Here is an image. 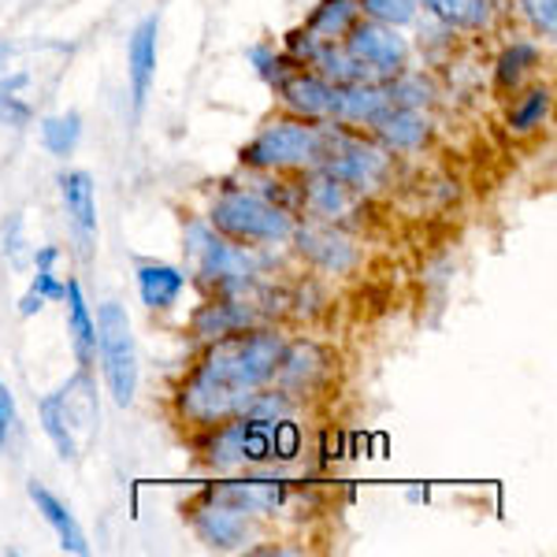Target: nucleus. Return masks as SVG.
Masks as SVG:
<instances>
[{
  "mask_svg": "<svg viewBox=\"0 0 557 557\" xmlns=\"http://www.w3.org/2000/svg\"><path fill=\"white\" fill-rule=\"evenodd\" d=\"M194 532L205 546H215V550H235V546L246 543V535H249V513L209 494V506L194 509Z\"/></svg>",
  "mask_w": 557,
  "mask_h": 557,
  "instance_id": "9",
  "label": "nucleus"
},
{
  "mask_svg": "<svg viewBox=\"0 0 557 557\" xmlns=\"http://www.w3.org/2000/svg\"><path fill=\"white\" fill-rule=\"evenodd\" d=\"M60 197H64V209L75 235L89 242L97 235V197L89 172H60Z\"/></svg>",
  "mask_w": 557,
  "mask_h": 557,
  "instance_id": "15",
  "label": "nucleus"
},
{
  "mask_svg": "<svg viewBox=\"0 0 557 557\" xmlns=\"http://www.w3.org/2000/svg\"><path fill=\"white\" fill-rule=\"evenodd\" d=\"M249 323H253L249 309H242L235 301H220V305L212 301L194 312V335L215 343V338H227V335H235V331H246Z\"/></svg>",
  "mask_w": 557,
  "mask_h": 557,
  "instance_id": "21",
  "label": "nucleus"
},
{
  "mask_svg": "<svg viewBox=\"0 0 557 557\" xmlns=\"http://www.w3.org/2000/svg\"><path fill=\"white\" fill-rule=\"evenodd\" d=\"M186 249H190L197 272L205 278L227 283V278L246 275V253L231 246L227 238L215 235V231H209L205 223H190V227H186Z\"/></svg>",
  "mask_w": 557,
  "mask_h": 557,
  "instance_id": "8",
  "label": "nucleus"
},
{
  "mask_svg": "<svg viewBox=\"0 0 557 557\" xmlns=\"http://www.w3.org/2000/svg\"><path fill=\"white\" fill-rule=\"evenodd\" d=\"M12 428H15V398H12V391L0 383V450H4Z\"/></svg>",
  "mask_w": 557,
  "mask_h": 557,
  "instance_id": "32",
  "label": "nucleus"
},
{
  "mask_svg": "<svg viewBox=\"0 0 557 557\" xmlns=\"http://www.w3.org/2000/svg\"><path fill=\"white\" fill-rule=\"evenodd\" d=\"M343 49L349 57L357 60V67L368 75H398L401 67H406V41L394 34V26H383V23H354L346 34V45Z\"/></svg>",
  "mask_w": 557,
  "mask_h": 557,
  "instance_id": "7",
  "label": "nucleus"
},
{
  "mask_svg": "<svg viewBox=\"0 0 557 557\" xmlns=\"http://www.w3.org/2000/svg\"><path fill=\"white\" fill-rule=\"evenodd\" d=\"M309 209L323 215V220H331V215H338L346 209V186L338 183V178H331L323 172L317 183L309 186Z\"/></svg>",
  "mask_w": 557,
  "mask_h": 557,
  "instance_id": "29",
  "label": "nucleus"
},
{
  "mask_svg": "<svg viewBox=\"0 0 557 557\" xmlns=\"http://www.w3.org/2000/svg\"><path fill=\"white\" fill-rule=\"evenodd\" d=\"M331 86L327 78L320 75H286L283 83H278V94H283V104L290 108V112H298L301 120H327L331 115Z\"/></svg>",
  "mask_w": 557,
  "mask_h": 557,
  "instance_id": "14",
  "label": "nucleus"
},
{
  "mask_svg": "<svg viewBox=\"0 0 557 557\" xmlns=\"http://www.w3.org/2000/svg\"><path fill=\"white\" fill-rule=\"evenodd\" d=\"M298 249L309 260H317V264L331 268V272H346L357 257L354 242L335 235V231H323V227H301L298 231Z\"/></svg>",
  "mask_w": 557,
  "mask_h": 557,
  "instance_id": "18",
  "label": "nucleus"
},
{
  "mask_svg": "<svg viewBox=\"0 0 557 557\" xmlns=\"http://www.w3.org/2000/svg\"><path fill=\"white\" fill-rule=\"evenodd\" d=\"M331 134L323 127H309L305 120H278L242 149L249 168H301L312 160H327Z\"/></svg>",
  "mask_w": 557,
  "mask_h": 557,
  "instance_id": "5",
  "label": "nucleus"
},
{
  "mask_svg": "<svg viewBox=\"0 0 557 557\" xmlns=\"http://www.w3.org/2000/svg\"><path fill=\"white\" fill-rule=\"evenodd\" d=\"M286 346L275 331H249V335L215 338L194 375L178 386V412L201 428H215L223 420L246 412L253 394L268 380H275Z\"/></svg>",
  "mask_w": 557,
  "mask_h": 557,
  "instance_id": "1",
  "label": "nucleus"
},
{
  "mask_svg": "<svg viewBox=\"0 0 557 557\" xmlns=\"http://www.w3.org/2000/svg\"><path fill=\"white\" fill-rule=\"evenodd\" d=\"M57 257H60V249H57V246H45V249H38V253H34L38 275H34L30 290H26V294H23V301H20V312H23V317H34V312H41V309H45V301H64L67 283H60V278L52 275V264H57Z\"/></svg>",
  "mask_w": 557,
  "mask_h": 557,
  "instance_id": "20",
  "label": "nucleus"
},
{
  "mask_svg": "<svg viewBox=\"0 0 557 557\" xmlns=\"http://www.w3.org/2000/svg\"><path fill=\"white\" fill-rule=\"evenodd\" d=\"M301 446L298 428L286 417H238L223 420L220 428L209 435L205 454H209L212 469H242V465H260V461H290Z\"/></svg>",
  "mask_w": 557,
  "mask_h": 557,
  "instance_id": "2",
  "label": "nucleus"
},
{
  "mask_svg": "<svg viewBox=\"0 0 557 557\" xmlns=\"http://www.w3.org/2000/svg\"><path fill=\"white\" fill-rule=\"evenodd\" d=\"M372 127L380 131L386 149H417V146H424V138H428V120L417 108H406V104H391Z\"/></svg>",
  "mask_w": 557,
  "mask_h": 557,
  "instance_id": "16",
  "label": "nucleus"
},
{
  "mask_svg": "<svg viewBox=\"0 0 557 557\" xmlns=\"http://www.w3.org/2000/svg\"><path fill=\"white\" fill-rule=\"evenodd\" d=\"M83 138V115L67 112V115H49L41 123V146L52 152V157H71Z\"/></svg>",
  "mask_w": 557,
  "mask_h": 557,
  "instance_id": "26",
  "label": "nucleus"
},
{
  "mask_svg": "<svg viewBox=\"0 0 557 557\" xmlns=\"http://www.w3.org/2000/svg\"><path fill=\"white\" fill-rule=\"evenodd\" d=\"M520 8L528 12V20L539 34L554 38L557 34V0H520Z\"/></svg>",
  "mask_w": 557,
  "mask_h": 557,
  "instance_id": "31",
  "label": "nucleus"
},
{
  "mask_svg": "<svg viewBox=\"0 0 557 557\" xmlns=\"http://www.w3.org/2000/svg\"><path fill=\"white\" fill-rule=\"evenodd\" d=\"M67 335H71V346H75V357L78 364H89L97 357V323L89 317V305L83 298V286H78V278H71L67 283Z\"/></svg>",
  "mask_w": 557,
  "mask_h": 557,
  "instance_id": "19",
  "label": "nucleus"
},
{
  "mask_svg": "<svg viewBox=\"0 0 557 557\" xmlns=\"http://www.w3.org/2000/svg\"><path fill=\"white\" fill-rule=\"evenodd\" d=\"M97 420H101V409H97V391L86 372H78L41 401V428L64 461H78L89 450V443L97 438Z\"/></svg>",
  "mask_w": 557,
  "mask_h": 557,
  "instance_id": "3",
  "label": "nucleus"
},
{
  "mask_svg": "<svg viewBox=\"0 0 557 557\" xmlns=\"http://www.w3.org/2000/svg\"><path fill=\"white\" fill-rule=\"evenodd\" d=\"M391 108V94L372 83H343L331 89V115L343 123H375Z\"/></svg>",
  "mask_w": 557,
  "mask_h": 557,
  "instance_id": "12",
  "label": "nucleus"
},
{
  "mask_svg": "<svg viewBox=\"0 0 557 557\" xmlns=\"http://www.w3.org/2000/svg\"><path fill=\"white\" fill-rule=\"evenodd\" d=\"M539 64V49L532 41H517V45H509L506 52L498 57V67H494V78H498V89H509V86H517L520 78L528 75Z\"/></svg>",
  "mask_w": 557,
  "mask_h": 557,
  "instance_id": "27",
  "label": "nucleus"
},
{
  "mask_svg": "<svg viewBox=\"0 0 557 557\" xmlns=\"http://www.w3.org/2000/svg\"><path fill=\"white\" fill-rule=\"evenodd\" d=\"M550 115V86H532L528 94H520L513 108H509V127L517 134H528L543 127V120Z\"/></svg>",
  "mask_w": 557,
  "mask_h": 557,
  "instance_id": "25",
  "label": "nucleus"
},
{
  "mask_svg": "<svg viewBox=\"0 0 557 557\" xmlns=\"http://www.w3.org/2000/svg\"><path fill=\"white\" fill-rule=\"evenodd\" d=\"M94 323H97V354H101L108 394H112L115 406L127 409L134 394H138V349H134L131 317L123 305L108 301L101 305Z\"/></svg>",
  "mask_w": 557,
  "mask_h": 557,
  "instance_id": "4",
  "label": "nucleus"
},
{
  "mask_svg": "<svg viewBox=\"0 0 557 557\" xmlns=\"http://www.w3.org/2000/svg\"><path fill=\"white\" fill-rule=\"evenodd\" d=\"M30 83H34L30 71H15V75L0 78V123L26 127L34 120V97H26V86Z\"/></svg>",
  "mask_w": 557,
  "mask_h": 557,
  "instance_id": "23",
  "label": "nucleus"
},
{
  "mask_svg": "<svg viewBox=\"0 0 557 557\" xmlns=\"http://www.w3.org/2000/svg\"><path fill=\"white\" fill-rule=\"evenodd\" d=\"M26 494H30V502L38 506V513H41V520L45 524L57 532V539H60V546H64L67 554H89V543H86V532H83V524L75 520V513L64 506V502L57 498L45 483H26Z\"/></svg>",
  "mask_w": 557,
  "mask_h": 557,
  "instance_id": "13",
  "label": "nucleus"
},
{
  "mask_svg": "<svg viewBox=\"0 0 557 557\" xmlns=\"http://www.w3.org/2000/svg\"><path fill=\"white\" fill-rule=\"evenodd\" d=\"M283 494L286 491L275 487V483H231L223 491H212V498L246 509V513H264V509H275L283 502Z\"/></svg>",
  "mask_w": 557,
  "mask_h": 557,
  "instance_id": "24",
  "label": "nucleus"
},
{
  "mask_svg": "<svg viewBox=\"0 0 557 557\" xmlns=\"http://www.w3.org/2000/svg\"><path fill=\"white\" fill-rule=\"evenodd\" d=\"M157 34H160V20L157 15H146L138 23L127 49V75H131V101L134 112H141L149 101L152 78H157Z\"/></svg>",
  "mask_w": 557,
  "mask_h": 557,
  "instance_id": "11",
  "label": "nucleus"
},
{
  "mask_svg": "<svg viewBox=\"0 0 557 557\" xmlns=\"http://www.w3.org/2000/svg\"><path fill=\"white\" fill-rule=\"evenodd\" d=\"M212 227L235 242H283L294 235L290 215L246 190H227L215 201Z\"/></svg>",
  "mask_w": 557,
  "mask_h": 557,
  "instance_id": "6",
  "label": "nucleus"
},
{
  "mask_svg": "<svg viewBox=\"0 0 557 557\" xmlns=\"http://www.w3.org/2000/svg\"><path fill=\"white\" fill-rule=\"evenodd\" d=\"M186 290V272L175 264H138V294L146 309H172Z\"/></svg>",
  "mask_w": 557,
  "mask_h": 557,
  "instance_id": "17",
  "label": "nucleus"
},
{
  "mask_svg": "<svg viewBox=\"0 0 557 557\" xmlns=\"http://www.w3.org/2000/svg\"><path fill=\"white\" fill-rule=\"evenodd\" d=\"M420 4L454 26H483L491 15L487 0H420Z\"/></svg>",
  "mask_w": 557,
  "mask_h": 557,
  "instance_id": "28",
  "label": "nucleus"
},
{
  "mask_svg": "<svg viewBox=\"0 0 557 557\" xmlns=\"http://www.w3.org/2000/svg\"><path fill=\"white\" fill-rule=\"evenodd\" d=\"M357 15H361V4H357V0H323L317 12H312V20L305 23V34L320 45L338 41L349 34V26L357 23Z\"/></svg>",
  "mask_w": 557,
  "mask_h": 557,
  "instance_id": "22",
  "label": "nucleus"
},
{
  "mask_svg": "<svg viewBox=\"0 0 557 557\" xmlns=\"http://www.w3.org/2000/svg\"><path fill=\"white\" fill-rule=\"evenodd\" d=\"M323 172L346 186V190H368L386 175V152L372 146H357V141H343V149L331 152L323 160Z\"/></svg>",
  "mask_w": 557,
  "mask_h": 557,
  "instance_id": "10",
  "label": "nucleus"
},
{
  "mask_svg": "<svg viewBox=\"0 0 557 557\" xmlns=\"http://www.w3.org/2000/svg\"><path fill=\"white\" fill-rule=\"evenodd\" d=\"M357 4L368 20L383 26H406L417 20V0H357Z\"/></svg>",
  "mask_w": 557,
  "mask_h": 557,
  "instance_id": "30",
  "label": "nucleus"
}]
</instances>
